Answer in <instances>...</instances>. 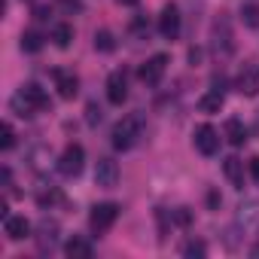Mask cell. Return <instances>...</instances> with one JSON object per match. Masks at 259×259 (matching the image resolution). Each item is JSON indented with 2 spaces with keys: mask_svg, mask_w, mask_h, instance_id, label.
I'll list each match as a JSON object with an SVG mask.
<instances>
[{
  "mask_svg": "<svg viewBox=\"0 0 259 259\" xmlns=\"http://www.w3.org/2000/svg\"><path fill=\"white\" fill-rule=\"evenodd\" d=\"M10 107H13L16 116H34V113L49 110V98H46V92H43L37 82H28V85H22V89L13 95Z\"/></svg>",
  "mask_w": 259,
  "mask_h": 259,
  "instance_id": "obj_1",
  "label": "cell"
},
{
  "mask_svg": "<svg viewBox=\"0 0 259 259\" xmlns=\"http://www.w3.org/2000/svg\"><path fill=\"white\" fill-rule=\"evenodd\" d=\"M141 116H125V119H119L116 122V128H113V147L116 150H132L135 144H138V138H141Z\"/></svg>",
  "mask_w": 259,
  "mask_h": 259,
  "instance_id": "obj_2",
  "label": "cell"
},
{
  "mask_svg": "<svg viewBox=\"0 0 259 259\" xmlns=\"http://www.w3.org/2000/svg\"><path fill=\"white\" fill-rule=\"evenodd\" d=\"M82 165H85V150L79 144H70L64 147V153L58 156V171L64 177H79L82 174Z\"/></svg>",
  "mask_w": 259,
  "mask_h": 259,
  "instance_id": "obj_3",
  "label": "cell"
},
{
  "mask_svg": "<svg viewBox=\"0 0 259 259\" xmlns=\"http://www.w3.org/2000/svg\"><path fill=\"white\" fill-rule=\"evenodd\" d=\"M116 217H119V204L116 201H101V204H95L92 207V213H89V226H92V232H107L113 223H116Z\"/></svg>",
  "mask_w": 259,
  "mask_h": 259,
  "instance_id": "obj_4",
  "label": "cell"
},
{
  "mask_svg": "<svg viewBox=\"0 0 259 259\" xmlns=\"http://www.w3.org/2000/svg\"><path fill=\"white\" fill-rule=\"evenodd\" d=\"M165 70H168V55H165V52H159V55H153L147 64H141L138 76H141V82H144V85H159V82H162V76H165Z\"/></svg>",
  "mask_w": 259,
  "mask_h": 259,
  "instance_id": "obj_5",
  "label": "cell"
},
{
  "mask_svg": "<svg viewBox=\"0 0 259 259\" xmlns=\"http://www.w3.org/2000/svg\"><path fill=\"white\" fill-rule=\"evenodd\" d=\"M192 141H195V150L201 156H217V150H220V132L213 125H198Z\"/></svg>",
  "mask_w": 259,
  "mask_h": 259,
  "instance_id": "obj_6",
  "label": "cell"
},
{
  "mask_svg": "<svg viewBox=\"0 0 259 259\" xmlns=\"http://www.w3.org/2000/svg\"><path fill=\"white\" fill-rule=\"evenodd\" d=\"M213 49H217V55H232L235 52V40H232V28H229V19H217L213 22Z\"/></svg>",
  "mask_w": 259,
  "mask_h": 259,
  "instance_id": "obj_7",
  "label": "cell"
},
{
  "mask_svg": "<svg viewBox=\"0 0 259 259\" xmlns=\"http://www.w3.org/2000/svg\"><path fill=\"white\" fill-rule=\"evenodd\" d=\"M159 34L165 40H177V34H180V10L174 4H168L162 10V16H159Z\"/></svg>",
  "mask_w": 259,
  "mask_h": 259,
  "instance_id": "obj_8",
  "label": "cell"
},
{
  "mask_svg": "<svg viewBox=\"0 0 259 259\" xmlns=\"http://www.w3.org/2000/svg\"><path fill=\"white\" fill-rule=\"evenodd\" d=\"M95 183L101 189H113L119 183V165L113 159H98V165H95Z\"/></svg>",
  "mask_w": 259,
  "mask_h": 259,
  "instance_id": "obj_9",
  "label": "cell"
},
{
  "mask_svg": "<svg viewBox=\"0 0 259 259\" xmlns=\"http://www.w3.org/2000/svg\"><path fill=\"white\" fill-rule=\"evenodd\" d=\"M125 98H128V79H125L122 70H116V73L107 76V101L116 104V107H122Z\"/></svg>",
  "mask_w": 259,
  "mask_h": 259,
  "instance_id": "obj_10",
  "label": "cell"
},
{
  "mask_svg": "<svg viewBox=\"0 0 259 259\" xmlns=\"http://www.w3.org/2000/svg\"><path fill=\"white\" fill-rule=\"evenodd\" d=\"M55 89L64 101H73L76 92H79V79L73 73H64V70H55Z\"/></svg>",
  "mask_w": 259,
  "mask_h": 259,
  "instance_id": "obj_11",
  "label": "cell"
},
{
  "mask_svg": "<svg viewBox=\"0 0 259 259\" xmlns=\"http://www.w3.org/2000/svg\"><path fill=\"white\" fill-rule=\"evenodd\" d=\"M235 89H238L241 95H247V98L259 95V73H256L253 67H244V70L238 73V82H235Z\"/></svg>",
  "mask_w": 259,
  "mask_h": 259,
  "instance_id": "obj_12",
  "label": "cell"
},
{
  "mask_svg": "<svg viewBox=\"0 0 259 259\" xmlns=\"http://www.w3.org/2000/svg\"><path fill=\"white\" fill-rule=\"evenodd\" d=\"M4 232H7L10 241H22V238L31 235V223L25 217H7L4 220Z\"/></svg>",
  "mask_w": 259,
  "mask_h": 259,
  "instance_id": "obj_13",
  "label": "cell"
},
{
  "mask_svg": "<svg viewBox=\"0 0 259 259\" xmlns=\"http://www.w3.org/2000/svg\"><path fill=\"white\" fill-rule=\"evenodd\" d=\"M37 244H40V250H43V253H46V250H52V247L58 244V226H55V223H49V220H43V223H40Z\"/></svg>",
  "mask_w": 259,
  "mask_h": 259,
  "instance_id": "obj_14",
  "label": "cell"
},
{
  "mask_svg": "<svg viewBox=\"0 0 259 259\" xmlns=\"http://www.w3.org/2000/svg\"><path fill=\"white\" fill-rule=\"evenodd\" d=\"M226 141H229L232 147H244V144H247V128H244L241 119H229V122H226Z\"/></svg>",
  "mask_w": 259,
  "mask_h": 259,
  "instance_id": "obj_15",
  "label": "cell"
},
{
  "mask_svg": "<svg viewBox=\"0 0 259 259\" xmlns=\"http://www.w3.org/2000/svg\"><path fill=\"white\" fill-rule=\"evenodd\" d=\"M223 171H226V177H229V183L232 186H244V162L241 159H235V156H229L226 162H223Z\"/></svg>",
  "mask_w": 259,
  "mask_h": 259,
  "instance_id": "obj_16",
  "label": "cell"
},
{
  "mask_svg": "<svg viewBox=\"0 0 259 259\" xmlns=\"http://www.w3.org/2000/svg\"><path fill=\"white\" fill-rule=\"evenodd\" d=\"M198 110L201 113H220L223 110V92L220 89H210L207 95L198 98Z\"/></svg>",
  "mask_w": 259,
  "mask_h": 259,
  "instance_id": "obj_17",
  "label": "cell"
},
{
  "mask_svg": "<svg viewBox=\"0 0 259 259\" xmlns=\"http://www.w3.org/2000/svg\"><path fill=\"white\" fill-rule=\"evenodd\" d=\"M64 253H67L70 259H89V256H92V244H89L85 238H70V241L64 244Z\"/></svg>",
  "mask_w": 259,
  "mask_h": 259,
  "instance_id": "obj_18",
  "label": "cell"
},
{
  "mask_svg": "<svg viewBox=\"0 0 259 259\" xmlns=\"http://www.w3.org/2000/svg\"><path fill=\"white\" fill-rule=\"evenodd\" d=\"M52 40H55V46H58V49H67V46H70V40H73V28H70V25H55Z\"/></svg>",
  "mask_w": 259,
  "mask_h": 259,
  "instance_id": "obj_19",
  "label": "cell"
},
{
  "mask_svg": "<svg viewBox=\"0 0 259 259\" xmlns=\"http://www.w3.org/2000/svg\"><path fill=\"white\" fill-rule=\"evenodd\" d=\"M22 49H25V52H40V49H43V37H40L37 31H25V34H22Z\"/></svg>",
  "mask_w": 259,
  "mask_h": 259,
  "instance_id": "obj_20",
  "label": "cell"
},
{
  "mask_svg": "<svg viewBox=\"0 0 259 259\" xmlns=\"http://www.w3.org/2000/svg\"><path fill=\"white\" fill-rule=\"evenodd\" d=\"M95 49H98V52H113V49H116L113 34H110V31H98V34H95Z\"/></svg>",
  "mask_w": 259,
  "mask_h": 259,
  "instance_id": "obj_21",
  "label": "cell"
},
{
  "mask_svg": "<svg viewBox=\"0 0 259 259\" xmlns=\"http://www.w3.org/2000/svg\"><path fill=\"white\" fill-rule=\"evenodd\" d=\"M0 147H4V150H13V147H16V132H13L10 122L0 125Z\"/></svg>",
  "mask_w": 259,
  "mask_h": 259,
  "instance_id": "obj_22",
  "label": "cell"
},
{
  "mask_svg": "<svg viewBox=\"0 0 259 259\" xmlns=\"http://www.w3.org/2000/svg\"><path fill=\"white\" fill-rule=\"evenodd\" d=\"M37 201H40V207H49V204H55V201H61V192H58L55 186H49V189H43V192L37 195Z\"/></svg>",
  "mask_w": 259,
  "mask_h": 259,
  "instance_id": "obj_23",
  "label": "cell"
},
{
  "mask_svg": "<svg viewBox=\"0 0 259 259\" xmlns=\"http://www.w3.org/2000/svg\"><path fill=\"white\" fill-rule=\"evenodd\" d=\"M132 31H135V37L147 40V37H150V22H147L144 16H135V22H132Z\"/></svg>",
  "mask_w": 259,
  "mask_h": 259,
  "instance_id": "obj_24",
  "label": "cell"
},
{
  "mask_svg": "<svg viewBox=\"0 0 259 259\" xmlns=\"http://www.w3.org/2000/svg\"><path fill=\"white\" fill-rule=\"evenodd\" d=\"M207 253V247L201 244V241H189L186 247H183V256H204Z\"/></svg>",
  "mask_w": 259,
  "mask_h": 259,
  "instance_id": "obj_25",
  "label": "cell"
},
{
  "mask_svg": "<svg viewBox=\"0 0 259 259\" xmlns=\"http://www.w3.org/2000/svg\"><path fill=\"white\" fill-rule=\"evenodd\" d=\"M85 122H89V125H98V122H101V107H98V104H89V107H85Z\"/></svg>",
  "mask_w": 259,
  "mask_h": 259,
  "instance_id": "obj_26",
  "label": "cell"
},
{
  "mask_svg": "<svg viewBox=\"0 0 259 259\" xmlns=\"http://www.w3.org/2000/svg\"><path fill=\"white\" fill-rule=\"evenodd\" d=\"M241 16H244V22H247L250 28H256V25H259V10H256V7H247Z\"/></svg>",
  "mask_w": 259,
  "mask_h": 259,
  "instance_id": "obj_27",
  "label": "cell"
},
{
  "mask_svg": "<svg viewBox=\"0 0 259 259\" xmlns=\"http://www.w3.org/2000/svg\"><path fill=\"white\" fill-rule=\"evenodd\" d=\"M174 223H177V226H189V223H192V213H189L186 207H180V210H174Z\"/></svg>",
  "mask_w": 259,
  "mask_h": 259,
  "instance_id": "obj_28",
  "label": "cell"
},
{
  "mask_svg": "<svg viewBox=\"0 0 259 259\" xmlns=\"http://www.w3.org/2000/svg\"><path fill=\"white\" fill-rule=\"evenodd\" d=\"M61 7H64L67 13H79V10H82V4H79V0H61Z\"/></svg>",
  "mask_w": 259,
  "mask_h": 259,
  "instance_id": "obj_29",
  "label": "cell"
},
{
  "mask_svg": "<svg viewBox=\"0 0 259 259\" xmlns=\"http://www.w3.org/2000/svg\"><path fill=\"white\" fill-rule=\"evenodd\" d=\"M34 19H37V22H46V19H49V7H37V10H34Z\"/></svg>",
  "mask_w": 259,
  "mask_h": 259,
  "instance_id": "obj_30",
  "label": "cell"
},
{
  "mask_svg": "<svg viewBox=\"0 0 259 259\" xmlns=\"http://www.w3.org/2000/svg\"><path fill=\"white\" fill-rule=\"evenodd\" d=\"M250 177L259 183V156H256V159H250Z\"/></svg>",
  "mask_w": 259,
  "mask_h": 259,
  "instance_id": "obj_31",
  "label": "cell"
},
{
  "mask_svg": "<svg viewBox=\"0 0 259 259\" xmlns=\"http://www.w3.org/2000/svg\"><path fill=\"white\" fill-rule=\"evenodd\" d=\"M116 4H119V7H135L138 0H116Z\"/></svg>",
  "mask_w": 259,
  "mask_h": 259,
  "instance_id": "obj_32",
  "label": "cell"
}]
</instances>
